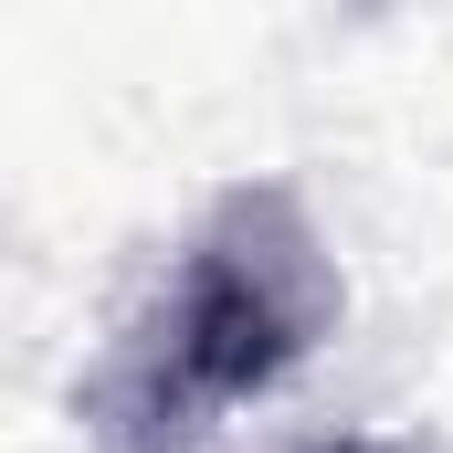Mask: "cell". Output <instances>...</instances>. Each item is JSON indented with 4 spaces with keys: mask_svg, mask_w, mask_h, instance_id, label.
Masks as SVG:
<instances>
[{
    "mask_svg": "<svg viewBox=\"0 0 453 453\" xmlns=\"http://www.w3.org/2000/svg\"><path fill=\"white\" fill-rule=\"evenodd\" d=\"M274 253H253V264H201L190 274V296H180V338H169V358H180V380L190 390H242V380H264L274 358H296L306 348V306L296 296H274Z\"/></svg>",
    "mask_w": 453,
    "mask_h": 453,
    "instance_id": "1",
    "label": "cell"
}]
</instances>
